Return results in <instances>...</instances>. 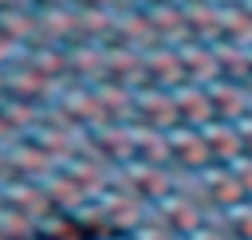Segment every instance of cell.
I'll return each instance as SVG.
<instances>
[]
</instances>
